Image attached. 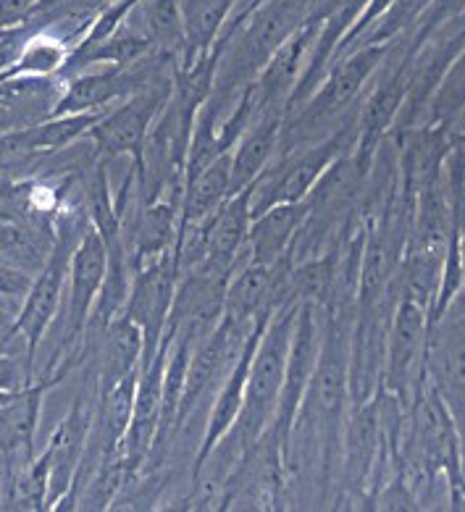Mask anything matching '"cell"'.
Listing matches in <instances>:
<instances>
[{
    "label": "cell",
    "instance_id": "obj_12",
    "mask_svg": "<svg viewBox=\"0 0 465 512\" xmlns=\"http://www.w3.org/2000/svg\"><path fill=\"white\" fill-rule=\"evenodd\" d=\"M305 216H308V197L300 203L271 205L268 211L258 213L247 234V258L268 266L289 263V250L295 245L297 232L303 229Z\"/></svg>",
    "mask_w": 465,
    "mask_h": 512
},
{
    "label": "cell",
    "instance_id": "obj_1",
    "mask_svg": "<svg viewBox=\"0 0 465 512\" xmlns=\"http://www.w3.org/2000/svg\"><path fill=\"white\" fill-rule=\"evenodd\" d=\"M297 308H300V302H284L282 308H276L268 316L258 344H255L240 418L232 426V431L224 436V442L219 444L221 449L237 452V460L245 455L247 449H253L261 442L268 434V428L274 426Z\"/></svg>",
    "mask_w": 465,
    "mask_h": 512
},
{
    "label": "cell",
    "instance_id": "obj_8",
    "mask_svg": "<svg viewBox=\"0 0 465 512\" xmlns=\"http://www.w3.org/2000/svg\"><path fill=\"white\" fill-rule=\"evenodd\" d=\"M92 421H95V415L90 410V402H87L85 392H79L66 418L58 423L45 444L40 463L45 465V473H48V510L69 497L74 478L85 460L87 444H90Z\"/></svg>",
    "mask_w": 465,
    "mask_h": 512
},
{
    "label": "cell",
    "instance_id": "obj_18",
    "mask_svg": "<svg viewBox=\"0 0 465 512\" xmlns=\"http://www.w3.org/2000/svg\"><path fill=\"white\" fill-rule=\"evenodd\" d=\"M429 111L431 124H442V127H452V121L465 116V45L439 82Z\"/></svg>",
    "mask_w": 465,
    "mask_h": 512
},
{
    "label": "cell",
    "instance_id": "obj_11",
    "mask_svg": "<svg viewBox=\"0 0 465 512\" xmlns=\"http://www.w3.org/2000/svg\"><path fill=\"white\" fill-rule=\"evenodd\" d=\"M103 113L106 111L50 116L35 127L3 132L0 134V155H50L74 148L103 119Z\"/></svg>",
    "mask_w": 465,
    "mask_h": 512
},
{
    "label": "cell",
    "instance_id": "obj_19",
    "mask_svg": "<svg viewBox=\"0 0 465 512\" xmlns=\"http://www.w3.org/2000/svg\"><path fill=\"white\" fill-rule=\"evenodd\" d=\"M32 381H35V371L29 368L27 360L19 358V355L0 352V392H22Z\"/></svg>",
    "mask_w": 465,
    "mask_h": 512
},
{
    "label": "cell",
    "instance_id": "obj_22",
    "mask_svg": "<svg viewBox=\"0 0 465 512\" xmlns=\"http://www.w3.org/2000/svg\"><path fill=\"white\" fill-rule=\"evenodd\" d=\"M40 0H0V29L19 27L32 16Z\"/></svg>",
    "mask_w": 465,
    "mask_h": 512
},
{
    "label": "cell",
    "instance_id": "obj_20",
    "mask_svg": "<svg viewBox=\"0 0 465 512\" xmlns=\"http://www.w3.org/2000/svg\"><path fill=\"white\" fill-rule=\"evenodd\" d=\"M29 284H32V276L0 260V302H6L14 313H19V308H22Z\"/></svg>",
    "mask_w": 465,
    "mask_h": 512
},
{
    "label": "cell",
    "instance_id": "obj_17",
    "mask_svg": "<svg viewBox=\"0 0 465 512\" xmlns=\"http://www.w3.org/2000/svg\"><path fill=\"white\" fill-rule=\"evenodd\" d=\"M71 45L50 32H32L24 43L16 64L6 71V77H58L71 58Z\"/></svg>",
    "mask_w": 465,
    "mask_h": 512
},
{
    "label": "cell",
    "instance_id": "obj_4",
    "mask_svg": "<svg viewBox=\"0 0 465 512\" xmlns=\"http://www.w3.org/2000/svg\"><path fill=\"white\" fill-rule=\"evenodd\" d=\"M324 329V305H318V302H300L295 318V331H292V342H289L279 407H276L274 426L268 428V431H274L287 444V449L292 428L297 426V418H300V410H303L310 379H313V371H316L318 352H321V342H324Z\"/></svg>",
    "mask_w": 465,
    "mask_h": 512
},
{
    "label": "cell",
    "instance_id": "obj_6",
    "mask_svg": "<svg viewBox=\"0 0 465 512\" xmlns=\"http://www.w3.org/2000/svg\"><path fill=\"white\" fill-rule=\"evenodd\" d=\"M169 98L171 79L134 92L127 100L108 108L103 119L87 134L100 161L111 163L116 158H137Z\"/></svg>",
    "mask_w": 465,
    "mask_h": 512
},
{
    "label": "cell",
    "instance_id": "obj_16",
    "mask_svg": "<svg viewBox=\"0 0 465 512\" xmlns=\"http://www.w3.org/2000/svg\"><path fill=\"white\" fill-rule=\"evenodd\" d=\"M56 234L0 211V260L35 279L53 253Z\"/></svg>",
    "mask_w": 465,
    "mask_h": 512
},
{
    "label": "cell",
    "instance_id": "obj_13",
    "mask_svg": "<svg viewBox=\"0 0 465 512\" xmlns=\"http://www.w3.org/2000/svg\"><path fill=\"white\" fill-rule=\"evenodd\" d=\"M232 195V150H226L203 171L184 179L177 239L205 224Z\"/></svg>",
    "mask_w": 465,
    "mask_h": 512
},
{
    "label": "cell",
    "instance_id": "obj_9",
    "mask_svg": "<svg viewBox=\"0 0 465 512\" xmlns=\"http://www.w3.org/2000/svg\"><path fill=\"white\" fill-rule=\"evenodd\" d=\"M66 90L58 77H11L0 79V134L35 127L50 119Z\"/></svg>",
    "mask_w": 465,
    "mask_h": 512
},
{
    "label": "cell",
    "instance_id": "obj_14",
    "mask_svg": "<svg viewBox=\"0 0 465 512\" xmlns=\"http://www.w3.org/2000/svg\"><path fill=\"white\" fill-rule=\"evenodd\" d=\"M379 402L368 400L355 407L350 423L345 428V476L347 484L360 489L366 484L368 473L374 470V460L379 455V442H384V418H379Z\"/></svg>",
    "mask_w": 465,
    "mask_h": 512
},
{
    "label": "cell",
    "instance_id": "obj_21",
    "mask_svg": "<svg viewBox=\"0 0 465 512\" xmlns=\"http://www.w3.org/2000/svg\"><path fill=\"white\" fill-rule=\"evenodd\" d=\"M0 352L19 355V358L27 360L24 342H22V337H19V331H16V313L8 308L6 302H0Z\"/></svg>",
    "mask_w": 465,
    "mask_h": 512
},
{
    "label": "cell",
    "instance_id": "obj_5",
    "mask_svg": "<svg viewBox=\"0 0 465 512\" xmlns=\"http://www.w3.org/2000/svg\"><path fill=\"white\" fill-rule=\"evenodd\" d=\"M177 281L179 271L174 253L161 255V258L150 260V263L132 271L121 316H127L142 334L140 368L148 365L161 350L171 302H174V292H177Z\"/></svg>",
    "mask_w": 465,
    "mask_h": 512
},
{
    "label": "cell",
    "instance_id": "obj_3",
    "mask_svg": "<svg viewBox=\"0 0 465 512\" xmlns=\"http://www.w3.org/2000/svg\"><path fill=\"white\" fill-rule=\"evenodd\" d=\"M108 279V247L103 234L92 224L82 232L69 258V300H66V329L61 337L64 365L61 373L69 371L74 352L87 337V326L95 313L103 287Z\"/></svg>",
    "mask_w": 465,
    "mask_h": 512
},
{
    "label": "cell",
    "instance_id": "obj_15",
    "mask_svg": "<svg viewBox=\"0 0 465 512\" xmlns=\"http://www.w3.org/2000/svg\"><path fill=\"white\" fill-rule=\"evenodd\" d=\"M237 0H182L184 50L177 66H187L219 45L232 22ZM174 66V69H177Z\"/></svg>",
    "mask_w": 465,
    "mask_h": 512
},
{
    "label": "cell",
    "instance_id": "obj_2",
    "mask_svg": "<svg viewBox=\"0 0 465 512\" xmlns=\"http://www.w3.org/2000/svg\"><path fill=\"white\" fill-rule=\"evenodd\" d=\"M426 342H429V310L410 300H397L384 339V392L395 397L402 410L418 400L426 386Z\"/></svg>",
    "mask_w": 465,
    "mask_h": 512
},
{
    "label": "cell",
    "instance_id": "obj_10",
    "mask_svg": "<svg viewBox=\"0 0 465 512\" xmlns=\"http://www.w3.org/2000/svg\"><path fill=\"white\" fill-rule=\"evenodd\" d=\"M284 108L255 111L232 145V190L240 192L258 179L279 155L284 129Z\"/></svg>",
    "mask_w": 465,
    "mask_h": 512
},
{
    "label": "cell",
    "instance_id": "obj_7",
    "mask_svg": "<svg viewBox=\"0 0 465 512\" xmlns=\"http://www.w3.org/2000/svg\"><path fill=\"white\" fill-rule=\"evenodd\" d=\"M58 381L61 376L56 373L50 379H35L0 405V491L35 463V436L45 397Z\"/></svg>",
    "mask_w": 465,
    "mask_h": 512
}]
</instances>
